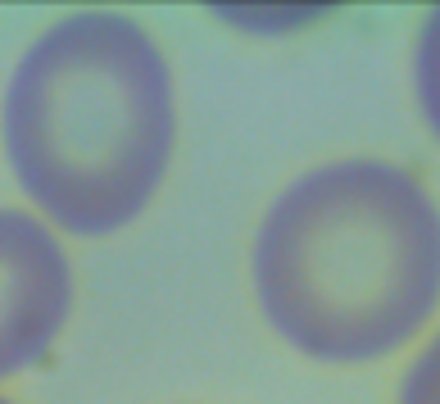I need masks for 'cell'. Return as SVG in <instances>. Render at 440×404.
<instances>
[{
    "label": "cell",
    "instance_id": "6da1fadb",
    "mask_svg": "<svg viewBox=\"0 0 440 404\" xmlns=\"http://www.w3.org/2000/svg\"><path fill=\"white\" fill-rule=\"evenodd\" d=\"M250 277L291 350L322 363L386 359L440 309V209L390 159L318 163L259 218Z\"/></svg>",
    "mask_w": 440,
    "mask_h": 404
},
{
    "label": "cell",
    "instance_id": "7a4b0ae2",
    "mask_svg": "<svg viewBox=\"0 0 440 404\" xmlns=\"http://www.w3.org/2000/svg\"><path fill=\"white\" fill-rule=\"evenodd\" d=\"M0 141L23 196L60 232H123L155 200L177 141L159 41L114 9L50 23L9 73Z\"/></svg>",
    "mask_w": 440,
    "mask_h": 404
},
{
    "label": "cell",
    "instance_id": "3957f363",
    "mask_svg": "<svg viewBox=\"0 0 440 404\" xmlns=\"http://www.w3.org/2000/svg\"><path fill=\"white\" fill-rule=\"evenodd\" d=\"M73 309V268L60 236L23 209H0V377L32 368Z\"/></svg>",
    "mask_w": 440,
    "mask_h": 404
},
{
    "label": "cell",
    "instance_id": "277c9868",
    "mask_svg": "<svg viewBox=\"0 0 440 404\" xmlns=\"http://www.w3.org/2000/svg\"><path fill=\"white\" fill-rule=\"evenodd\" d=\"M413 91H418V109H422L427 128H432V137L440 141V5L422 18V27H418Z\"/></svg>",
    "mask_w": 440,
    "mask_h": 404
},
{
    "label": "cell",
    "instance_id": "5b68a950",
    "mask_svg": "<svg viewBox=\"0 0 440 404\" xmlns=\"http://www.w3.org/2000/svg\"><path fill=\"white\" fill-rule=\"evenodd\" d=\"M395 404H440V332L418 350V359L404 368Z\"/></svg>",
    "mask_w": 440,
    "mask_h": 404
},
{
    "label": "cell",
    "instance_id": "8992f818",
    "mask_svg": "<svg viewBox=\"0 0 440 404\" xmlns=\"http://www.w3.org/2000/svg\"><path fill=\"white\" fill-rule=\"evenodd\" d=\"M0 404H9V400H0Z\"/></svg>",
    "mask_w": 440,
    "mask_h": 404
}]
</instances>
